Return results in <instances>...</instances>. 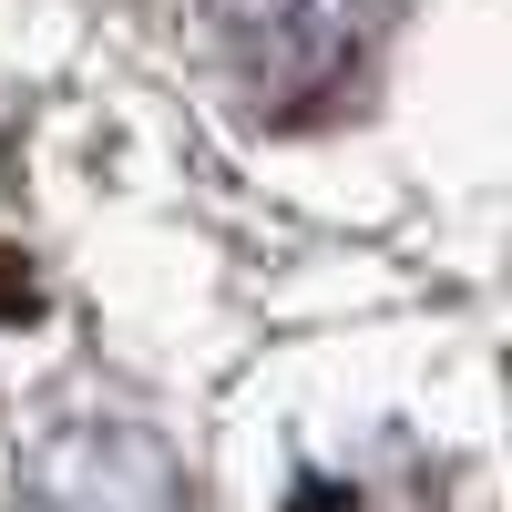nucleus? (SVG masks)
<instances>
[{"mask_svg":"<svg viewBox=\"0 0 512 512\" xmlns=\"http://www.w3.org/2000/svg\"><path fill=\"white\" fill-rule=\"evenodd\" d=\"M113 451H123V441H82L72 461H52V482H41V512H185L164 472L144 482V502H123V492H113Z\"/></svg>","mask_w":512,"mask_h":512,"instance_id":"f03ea898","label":"nucleus"},{"mask_svg":"<svg viewBox=\"0 0 512 512\" xmlns=\"http://www.w3.org/2000/svg\"><path fill=\"white\" fill-rule=\"evenodd\" d=\"M297 512H349V502H338V492H308V502H297Z\"/></svg>","mask_w":512,"mask_h":512,"instance_id":"7ed1b4c3","label":"nucleus"},{"mask_svg":"<svg viewBox=\"0 0 512 512\" xmlns=\"http://www.w3.org/2000/svg\"><path fill=\"white\" fill-rule=\"evenodd\" d=\"M369 11L379 0H195L205 52H216L246 103L267 113H318L369 52Z\"/></svg>","mask_w":512,"mask_h":512,"instance_id":"f257e3e1","label":"nucleus"}]
</instances>
